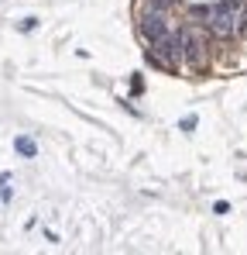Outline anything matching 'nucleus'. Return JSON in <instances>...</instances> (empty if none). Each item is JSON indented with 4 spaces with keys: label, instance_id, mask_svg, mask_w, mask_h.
I'll return each mask as SVG.
<instances>
[{
    "label": "nucleus",
    "instance_id": "nucleus-1",
    "mask_svg": "<svg viewBox=\"0 0 247 255\" xmlns=\"http://www.w3.org/2000/svg\"><path fill=\"white\" fill-rule=\"evenodd\" d=\"M192 17L210 31L213 38H223V42L247 31V4H240V0H220V4L196 7Z\"/></svg>",
    "mask_w": 247,
    "mask_h": 255
},
{
    "label": "nucleus",
    "instance_id": "nucleus-2",
    "mask_svg": "<svg viewBox=\"0 0 247 255\" xmlns=\"http://www.w3.org/2000/svg\"><path fill=\"white\" fill-rule=\"evenodd\" d=\"M182 62L189 69H206V62H210V38H206V31H199L196 24L182 28Z\"/></svg>",
    "mask_w": 247,
    "mask_h": 255
},
{
    "label": "nucleus",
    "instance_id": "nucleus-5",
    "mask_svg": "<svg viewBox=\"0 0 247 255\" xmlns=\"http://www.w3.org/2000/svg\"><path fill=\"white\" fill-rule=\"evenodd\" d=\"M196 124H199V118H196V114H185L179 128H182V131H196Z\"/></svg>",
    "mask_w": 247,
    "mask_h": 255
},
{
    "label": "nucleus",
    "instance_id": "nucleus-3",
    "mask_svg": "<svg viewBox=\"0 0 247 255\" xmlns=\"http://www.w3.org/2000/svg\"><path fill=\"white\" fill-rule=\"evenodd\" d=\"M169 14H161V11H148V7H138V38L144 45H154L161 42L165 34H169Z\"/></svg>",
    "mask_w": 247,
    "mask_h": 255
},
{
    "label": "nucleus",
    "instance_id": "nucleus-7",
    "mask_svg": "<svg viewBox=\"0 0 247 255\" xmlns=\"http://www.w3.org/2000/svg\"><path fill=\"white\" fill-rule=\"evenodd\" d=\"M34 24H38V17H24V24H21V28H24V31H34Z\"/></svg>",
    "mask_w": 247,
    "mask_h": 255
},
{
    "label": "nucleus",
    "instance_id": "nucleus-6",
    "mask_svg": "<svg viewBox=\"0 0 247 255\" xmlns=\"http://www.w3.org/2000/svg\"><path fill=\"white\" fill-rule=\"evenodd\" d=\"M213 210H216V214H230V204H227V200H216Z\"/></svg>",
    "mask_w": 247,
    "mask_h": 255
},
{
    "label": "nucleus",
    "instance_id": "nucleus-4",
    "mask_svg": "<svg viewBox=\"0 0 247 255\" xmlns=\"http://www.w3.org/2000/svg\"><path fill=\"white\" fill-rule=\"evenodd\" d=\"M14 152H17V155H24V159H34V155H38V145H34V138L17 135V138H14Z\"/></svg>",
    "mask_w": 247,
    "mask_h": 255
}]
</instances>
